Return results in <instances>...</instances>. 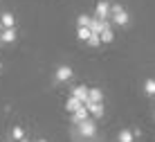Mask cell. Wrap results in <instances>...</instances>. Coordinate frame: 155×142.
Here are the masks:
<instances>
[{
    "mask_svg": "<svg viewBox=\"0 0 155 142\" xmlns=\"http://www.w3.org/2000/svg\"><path fill=\"white\" fill-rule=\"evenodd\" d=\"M110 18H113L115 25H128V14L119 5H110Z\"/></svg>",
    "mask_w": 155,
    "mask_h": 142,
    "instance_id": "6da1fadb",
    "label": "cell"
},
{
    "mask_svg": "<svg viewBox=\"0 0 155 142\" xmlns=\"http://www.w3.org/2000/svg\"><path fill=\"white\" fill-rule=\"evenodd\" d=\"M77 126H79V133H81L83 138H92V135L97 133V124H94V119H90V117L83 119V122L77 124Z\"/></svg>",
    "mask_w": 155,
    "mask_h": 142,
    "instance_id": "7a4b0ae2",
    "label": "cell"
},
{
    "mask_svg": "<svg viewBox=\"0 0 155 142\" xmlns=\"http://www.w3.org/2000/svg\"><path fill=\"white\" fill-rule=\"evenodd\" d=\"M94 18H101V20H108V18H110V2H108V0H101V2H97Z\"/></svg>",
    "mask_w": 155,
    "mask_h": 142,
    "instance_id": "3957f363",
    "label": "cell"
},
{
    "mask_svg": "<svg viewBox=\"0 0 155 142\" xmlns=\"http://www.w3.org/2000/svg\"><path fill=\"white\" fill-rule=\"evenodd\" d=\"M85 108H88V113L92 115L94 119H101L104 117V104H94V102H85L83 104Z\"/></svg>",
    "mask_w": 155,
    "mask_h": 142,
    "instance_id": "277c9868",
    "label": "cell"
},
{
    "mask_svg": "<svg viewBox=\"0 0 155 142\" xmlns=\"http://www.w3.org/2000/svg\"><path fill=\"white\" fill-rule=\"evenodd\" d=\"M108 25V20H101V18H90L88 23V29L92 32V34H101V29Z\"/></svg>",
    "mask_w": 155,
    "mask_h": 142,
    "instance_id": "5b68a950",
    "label": "cell"
},
{
    "mask_svg": "<svg viewBox=\"0 0 155 142\" xmlns=\"http://www.w3.org/2000/svg\"><path fill=\"white\" fill-rule=\"evenodd\" d=\"M88 115H90L88 108H85V106H79L77 111L72 113V124H81L83 119H88Z\"/></svg>",
    "mask_w": 155,
    "mask_h": 142,
    "instance_id": "8992f818",
    "label": "cell"
},
{
    "mask_svg": "<svg viewBox=\"0 0 155 142\" xmlns=\"http://www.w3.org/2000/svg\"><path fill=\"white\" fill-rule=\"evenodd\" d=\"M88 102L104 104V92H101V88H88Z\"/></svg>",
    "mask_w": 155,
    "mask_h": 142,
    "instance_id": "52a82bcc",
    "label": "cell"
},
{
    "mask_svg": "<svg viewBox=\"0 0 155 142\" xmlns=\"http://www.w3.org/2000/svg\"><path fill=\"white\" fill-rule=\"evenodd\" d=\"M72 97H77L81 104L88 102V88L85 86H77V88H72Z\"/></svg>",
    "mask_w": 155,
    "mask_h": 142,
    "instance_id": "ba28073f",
    "label": "cell"
},
{
    "mask_svg": "<svg viewBox=\"0 0 155 142\" xmlns=\"http://www.w3.org/2000/svg\"><path fill=\"white\" fill-rule=\"evenodd\" d=\"M0 41L14 43V41H16V29H14V27H5V29L0 32Z\"/></svg>",
    "mask_w": 155,
    "mask_h": 142,
    "instance_id": "9c48e42d",
    "label": "cell"
},
{
    "mask_svg": "<svg viewBox=\"0 0 155 142\" xmlns=\"http://www.w3.org/2000/svg\"><path fill=\"white\" fill-rule=\"evenodd\" d=\"M70 77H72V70L68 68V65H61V68L56 70V79L58 81H68Z\"/></svg>",
    "mask_w": 155,
    "mask_h": 142,
    "instance_id": "30bf717a",
    "label": "cell"
},
{
    "mask_svg": "<svg viewBox=\"0 0 155 142\" xmlns=\"http://www.w3.org/2000/svg\"><path fill=\"white\" fill-rule=\"evenodd\" d=\"M101 43H113V39H115V34H113V29H110V23L104 27V29H101Z\"/></svg>",
    "mask_w": 155,
    "mask_h": 142,
    "instance_id": "8fae6325",
    "label": "cell"
},
{
    "mask_svg": "<svg viewBox=\"0 0 155 142\" xmlns=\"http://www.w3.org/2000/svg\"><path fill=\"white\" fill-rule=\"evenodd\" d=\"M79 106H83V104H81V102H79V99H77V97H70V99H68V102H65V111H68V113H74V111H77V108H79Z\"/></svg>",
    "mask_w": 155,
    "mask_h": 142,
    "instance_id": "7c38bea8",
    "label": "cell"
},
{
    "mask_svg": "<svg viewBox=\"0 0 155 142\" xmlns=\"http://www.w3.org/2000/svg\"><path fill=\"white\" fill-rule=\"evenodd\" d=\"M133 131H128V129H124V131H119V135H117V140L119 142H133Z\"/></svg>",
    "mask_w": 155,
    "mask_h": 142,
    "instance_id": "4fadbf2b",
    "label": "cell"
},
{
    "mask_svg": "<svg viewBox=\"0 0 155 142\" xmlns=\"http://www.w3.org/2000/svg\"><path fill=\"white\" fill-rule=\"evenodd\" d=\"M85 43H88L90 47H99V45H101V36H99V34H90V39L85 41Z\"/></svg>",
    "mask_w": 155,
    "mask_h": 142,
    "instance_id": "5bb4252c",
    "label": "cell"
},
{
    "mask_svg": "<svg viewBox=\"0 0 155 142\" xmlns=\"http://www.w3.org/2000/svg\"><path fill=\"white\" fill-rule=\"evenodd\" d=\"M144 90H146V95H155V79H146Z\"/></svg>",
    "mask_w": 155,
    "mask_h": 142,
    "instance_id": "9a60e30c",
    "label": "cell"
},
{
    "mask_svg": "<svg viewBox=\"0 0 155 142\" xmlns=\"http://www.w3.org/2000/svg\"><path fill=\"white\" fill-rule=\"evenodd\" d=\"M0 20H2V27H14V16L12 14H5Z\"/></svg>",
    "mask_w": 155,
    "mask_h": 142,
    "instance_id": "2e32d148",
    "label": "cell"
},
{
    "mask_svg": "<svg viewBox=\"0 0 155 142\" xmlns=\"http://www.w3.org/2000/svg\"><path fill=\"white\" fill-rule=\"evenodd\" d=\"M23 135H25V131L20 129V126H14V129H12V138H14V140H23Z\"/></svg>",
    "mask_w": 155,
    "mask_h": 142,
    "instance_id": "e0dca14e",
    "label": "cell"
},
{
    "mask_svg": "<svg viewBox=\"0 0 155 142\" xmlns=\"http://www.w3.org/2000/svg\"><path fill=\"white\" fill-rule=\"evenodd\" d=\"M90 34H92V32H90L88 27H79V39H81V41H88Z\"/></svg>",
    "mask_w": 155,
    "mask_h": 142,
    "instance_id": "ac0fdd59",
    "label": "cell"
},
{
    "mask_svg": "<svg viewBox=\"0 0 155 142\" xmlns=\"http://www.w3.org/2000/svg\"><path fill=\"white\" fill-rule=\"evenodd\" d=\"M79 27H88V23H90V16H79Z\"/></svg>",
    "mask_w": 155,
    "mask_h": 142,
    "instance_id": "d6986e66",
    "label": "cell"
},
{
    "mask_svg": "<svg viewBox=\"0 0 155 142\" xmlns=\"http://www.w3.org/2000/svg\"><path fill=\"white\" fill-rule=\"evenodd\" d=\"M2 29H5V27H2V20H0V32H2Z\"/></svg>",
    "mask_w": 155,
    "mask_h": 142,
    "instance_id": "ffe728a7",
    "label": "cell"
},
{
    "mask_svg": "<svg viewBox=\"0 0 155 142\" xmlns=\"http://www.w3.org/2000/svg\"><path fill=\"white\" fill-rule=\"evenodd\" d=\"M18 142H29V140H25V138H23V140H18Z\"/></svg>",
    "mask_w": 155,
    "mask_h": 142,
    "instance_id": "44dd1931",
    "label": "cell"
},
{
    "mask_svg": "<svg viewBox=\"0 0 155 142\" xmlns=\"http://www.w3.org/2000/svg\"><path fill=\"white\" fill-rule=\"evenodd\" d=\"M38 142H45V140H38Z\"/></svg>",
    "mask_w": 155,
    "mask_h": 142,
    "instance_id": "7402d4cb",
    "label": "cell"
},
{
    "mask_svg": "<svg viewBox=\"0 0 155 142\" xmlns=\"http://www.w3.org/2000/svg\"><path fill=\"white\" fill-rule=\"evenodd\" d=\"M0 68H2V63H0Z\"/></svg>",
    "mask_w": 155,
    "mask_h": 142,
    "instance_id": "603a6c76",
    "label": "cell"
}]
</instances>
